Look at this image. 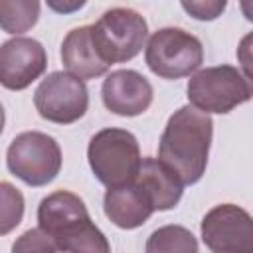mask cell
Wrapping results in <instances>:
<instances>
[{
    "label": "cell",
    "mask_w": 253,
    "mask_h": 253,
    "mask_svg": "<svg viewBox=\"0 0 253 253\" xmlns=\"http://www.w3.org/2000/svg\"><path fill=\"white\" fill-rule=\"evenodd\" d=\"M211 136L213 123L210 115L192 105H184L170 115L162 130L158 160L176 172L184 186H192L200 182L206 172Z\"/></svg>",
    "instance_id": "6da1fadb"
},
{
    "label": "cell",
    "mask_w": 253,
    "mask_h": 253,
    "mask_svg": "<svg viewBox=\"0 0 253 253\" xmlns=\"http://www.w3.org/2000/svg\"><path fill=\"white\" fill-rule=\"evenodd\" d=\"M38 227L53 239L57 251H111L105 233L91 221L85 202L67 190H57L40 202Z\"/></svg>",
    "instance_id": "7a4b0ae2"
},
{
    "label": "cell",
    "mask_w": 253,
    "mask_h": 253,
    "mask_svg": "<svg viewBox=\"0 0 253 253\" xmlns=\"http://www.w3.org/2000/svg\"><path fill=\"white\" fill-rule=\"evenodd\" d=\"M87 160L95 178L109 188L130 182L142 158L138 140L130 130L109 126L91 136Z\"/></svg>",
    "instance_id": "3957f363"
},
{
    "label": "cell",
    "mask_w": 253,
    "mask_h": 253,
    "mask_svg": "<svg viewBox=\"0 0 253 253\" xmlns=\"http://www.w3.org/2000/svg\"><path fill=\"white\" fill-rule=\"evenodd\" d=\"M188 101L198 111L225 115L253 95L249 77L233 65H215L196 71L186 87Z\"/></svg>",
    "instance_id": "277c9868"
},
{
    "label": "cell",
    "mask_w": 253,
    "mask_h": 253,
    "mask_svg": "<svg viewBox=\"0 0 253 253\" xmlns=\"http://www.w3.org/2000/svg\"><path fill=\"white\" fill-rule=\"evenodd\" d=\"M91 38L99 55L109 65L125 63L142 51L148 24L132 8H111L91 26Z\"/></svg>",
    "instance_id": "5b68a950"
},
{
    "label": "cell",
    "mask_w": 253,
    "mask_h": 253,
    "mask_svg": "<svg viewBox=\"0 0 253 253\" xmlns=\"http://www.w3.org/2000/svg\"><path fill=\"white\" fill-rule=\"evenodd\" d=\"M144 61L162 79H182L204 63V45L182 28H160L146 42Z\"/></svg>",
    "instance_id": "8992f818"
},
{
    "label": "cell",
    "mask_w": 253,
    "mask_h": 253,
    "mask_svg": "<svg viewBox=\"0 0 253 253\" xmlns=\"http://www.w3.org/2000/svg\"><path fill=\"white\" fill-rule=\"evenodd\" d=\"M61 160L57 140L40 130L20 132L6 150V166L12 176L34 188L55 180L61 170Z\"/></svg>",
    "instance_id": "52a82bcc"
},
{
    "label": "cell",
    "mask_w": 253,
    "mask_h": 253,
    "mask_svg": "<svg viewBox=\"0 0 253 253\" xmlns=\"http://www.w3.org/2000/svg\"><path fill=\"white\" fill-rule=\"evenodd\" d=\"M34 105L42 119L55 125L79 121L89 107V91L83 79L69 71H53L38 85Z\"/></svg>",
    "instance_id": "ba28073f"
},
{
    "label": "cell",
    "mask_w": 253,
    "mask_h": 253,
    "mask_svg": "<svg viewBox=\"0 0 253 253\" xmlns=\"http://www.w3.org/2000/svg\"><path fill=\"white\" fill-rule=\"evenodd\" d=\"M204 245L213 253H235L253 249V219L235 204L213 206L200 225Z\"/></svg>",
    "instance_id": "9c48e42d"
},
{
    "label": "cell",
    "mask_w": 253,
    "mask_h": 253,
    "mask_svg": "<svg viewBox=\"0 0 253 253\" xmlns=\"http://www.w3.org/2000/svg\"><path fill=\"white\" fill-rule=\"evenodd\" d=\"M47 67L45 47L34 38L16 36L0 45V85L22 91L43 75Z\"/></svg>",
    "instance_id": "30bf717a"
},
{
    "label": "cell",
    "mask_w": 253,
    "mask_h": 253,
    "mask_svg": "<svg viewBox=\"0 0 253 253\" xmlns=\"http://www.w3.org/2000/svg\"><path fill=\"white\" fill-rule=\"evenodd\" d=\"M103 105L121 117L142 115L154 97L150 81L134 69H117L109 73L101 87Z\"/></svg>",
    "instance_id": "8fae6325"
},
{
    "label": "cell",
    "mask_w": 253,
    "mask_h": 253,
    "mask_svg": "<svg viewBox=\"0 0 253 253\" xmlns=\"http://www.w3.org/2000/svg\"><path fill=\"white\" fill-rule=\"evenodd\" d=\"M105 215L121 229H136L154 213V208L144 190L134 182L109 186L103 198Z\"/></svg>",
    "instance_id": "7c38bea8"
},
{
    "label": "cell",
    "mask_w": 253,
    "mask_h": 253,
    "mask_svg": "<svg viewBox=\"0 0 253 253\" xmlns=\"http://www.w3.org/2000/svg\"><path fill=\"white\" fill-rule=\"evenodd\" d=\"M132 180L144 190L154 211H168L176 208L184 192V184L176 176V172H172L158 158L150 156L140 160V166Z\"/></svg>",
    "instance_id": "4fadbf2b"
},
{
    "label": "cell",
    "mask_w": 253,
    "mask_h": 253,
    "mask_svg": "<svg viewBox=\"0 0 253 253\" xmlns=\"http://www.w3.org/2000/svg\"><path fill=\"white\" fill-rule=\"evenodd\" d=\"M61 61L65 69L79 79H95L109 71V63L99 55L93 38L91 26L73 28L61 43Z\"/></svg>",
    "instance_id": "5bb4252c"
},
{
    "label": "cell",
    "mask_w": 253,
    "mask_h": 253,
    "mask_svg": "<svg viewBox=\"0 0 253 253\" xmlns=\"http://www.w3.org/2000/svg\"><path fill=\"white\" fill-rule=\"evenodd\" d=\"M40 20V0H0V30L24 34Z\"/></svg>",
    "instance_id": "9a60e30c"
},
{
    "label": "cell",
    "mask_w": 253,
    "mask_h": 253,
    "mask_svg": "<svg viewBox=\"0 0 253 253\" xmlns=\"http://www.w3.org/2000/svg\"><path fill=\"white\" fill-rule=\"evenodd\" d=\"M144 249L146 253H196L198 241L194 233L182 225H164L150 233Z\"/></svg>",
    "instance_id": "2e32d148"
},
{
    "label": "cell",
    "mask_w": 253,
    "mask_h": 253,
    "mask_svg": "<svg viewBox=\"0 0 253 253\" xmlns=\"http://www.w3.org/2000/svg\"><path fill=\"white\" fill-rule=\"evenodd\" d=\"M24 206L22 192L10 182H0V235L14 231L22 223Z\"/></svg>",
    "instance_id": "e0dca14e"
},
{
    "label": "cell",
    "mask_w": 253,
    "mask_h": 253,
    "mask_svg": "<svg viewBox=\"0 0 253 253\" xmlns=\"http://www.w3.org/2000/svg\"><path fill=\"white\" fill-rule=\"evenodd\" d=\"M180 4L188 16L200 22H211L227 8V0H180Z\"/></svg>",
    "instance_id": "ac0fdd59"
},
{
    "label": "cell",
    "mask_w": 253,
    "mask_h": 253,
    "mask_svg": "<svg viewBox=\"0 0 253 253\" xmlns=\"http://www.w3.org/2000/svg\"><path fill=\"white\" fill-rule=\"evenodd\" d=\"M12 249H14V251H45V253L57 251L53 239H51L45 231H42L40 227L28 229L26 233H22L20 239L14 241Z\"/></svg>",
    "instance_id": "d6986e66"
},
{
    "label": "cell",
    "mask_w": 253,
    "mask_h": 253,
    "mask_svg": "<svg viewBox=\"0 0 253 253\" xmlns=\"http://www.w3.org/2000/svg\"><path fill=\"white\" fill-rule=\"evenodd\" d=\"M45 4H47V8L53 10L55 14L67 16V14L79 12V10L87 4V0H45Z\"/></svg>",
    "instance_id": "ffe728a7"
},
{
    "label": "cell",
    "mask_w": 253,
    "mask_h": 253,
    "mask_svg": "<svg viewBox=\"0 0 253 253\" xmlns=\"http://www.w3.org/2000/svg\"><path fill=\"white\" fill-rule=\"evenodd\" d=\"M4 121H6V115H4V107L0 105V134L4 130Z\"/></svg>",
    "instance_id": "44dd1931"
}]
</instances>
